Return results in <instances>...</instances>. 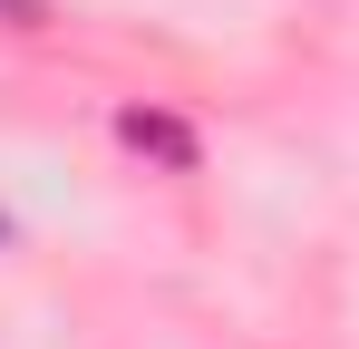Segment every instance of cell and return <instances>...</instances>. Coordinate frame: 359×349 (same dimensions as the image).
I'll use <instances>...</instances> for the list:
<instances>
[{"mask_svg":"<svg viewBox=\"0 0 359 349\" xmlns=\"http://www.w3.org/2000/svg\"><path fill=\"white\" fill-rule=\"evenodd\" d=\"M117 136L136 146V156H156V165L194 174V126H184V116H165V107H117Z\"/></svg>","mask_w":359,"mask_h":349,"instance_id":"1","label":"cell"},{"mask_svg":"<svg viewBox=\"0 0 359 349\" xmlns=\"http://www.w3.org/2000/svg\"><path fill=\"white\" fill-rule=\"evenodd\" d=\"M0 20H10V29H39V20H49V0H0Z\"/></svg>","mask_w":359,"mask_h":349,"instance_id":"2","label":"cell"},{"mask_svg":"<svg viewBox=\"0 0 359 349\" xmlns=\"http://www.w3.org/2000/svg\"><path fill=\"white\" fill-rule=\"evenodd\" d=\"M0 242H10V214H0Z\"/></svg>","mask_w":359,"mask_h":349,"instance_id":"3","label":"cell"}]
</instances>
